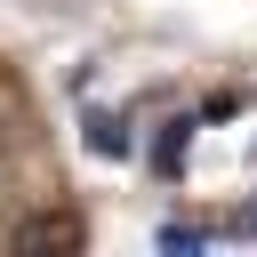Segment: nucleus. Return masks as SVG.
<instances>
[{"instance_id":"nucleus-1","label":"nucleus","mask_w":257,"mask_h":257,"mask_svg":"<svg viewBox=\"0 0 257 257\" xmlns=\"http://www.w3.org/2000/svg\"><path fill=\"white\" fill-rule=\"evenodd\" d=\"M88 233H80V217L72 209H48V217H24L16 225V249H80Z\"/></svg>"},{"instance_id":"nucleus-3","label":"nucleus","mask_w":257,"mask_h":257,"mask_svg":"<svg viewBox=\"0 0 257 257\" xmlns=\"http://www.w3.org/2000/svg\"><path fill=\"white\" fill-rule=\"evenodd\" d=\"M185 137H193V120H169V128H161V145H153V169H169V177H177V161H185Z\"/></svg>"},{"instance_id":"nucleus-2","label":"nucleus","mask_w":257,"mask_h":257,"mask_svg":"<svg viewBox=\"0 0 257 257\" xmlns=\"http://www.w3.org/2000/svg\"><path fill=\"white\" fill-rule=\"evenodd\" d=\"M88 153H104V161H128V120H112V112H88Z\"/></svg>"}]
</instances>
